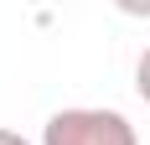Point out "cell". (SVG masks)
I'll list each match as a JSON object with an SVG mask.
<instances>
[{
    "instance_id": "1",
    "label": "cell",
    "mask_w": 150,
    "mask_h": 145,
    "mask_svg": "<svg viewBox=\"0 0 150 145\" xmlns=\"http://www.w3.org/2000/svg\"><path fill=\"white\" fill-rule=\"evenodd\" d=\"M42 145H140V135L119 109H57Z\"/></svg>"
},
{
    "instance_id": "2",
    "label": "cell",
    "mask_w": 150,
    "mask_h": 145,
    "mask_svg": "<svg viewBox=\"0 0 150 145\" xmlns=\"http://www.w3.org/2000/svg\"><path fill=\"white\" fill-rule=\"evenodd\" d=\"M135 88H140V99L150 104V47L140 52V62H135Z\"/></svg>"
},
{
    "instance_id": "3",
    "label": "cell",
    "mask_w": 150,
    "mask_h": 145,
    "mask_svg": "<svg viewBox=\"0 0 150 145\" xmlns=\"http://www.w3.org/2000/svg\"><path fill=\"white\" fill-rule=\"evenodd\" d=\"M0 145H31L26 135H16V130H0Z\"/></svg>"
}]
</instances>
